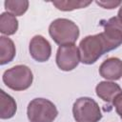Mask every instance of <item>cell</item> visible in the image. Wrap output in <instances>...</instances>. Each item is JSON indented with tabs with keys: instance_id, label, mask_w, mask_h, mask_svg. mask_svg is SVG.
<instances>
[{
	"instance_id": "d6986e66",
	"label": "cell",
	"mask_w": 122,
	"mask_h": 122,
	"mask_svg": "<svg viewBox=\"0 0 122 122\" xmlns=\"http://www.w3.org/2000/svg\"><path fill=\"white\" fill-rule=\"evenodd\" d=\"M121 119H122V117H121Z\"/></svg>"
},
{
	"instance_id": "5bb4252c",
	"label": "cell",
	"mask_w": 122,
	"mask_h": 122,
	"mask_svg": "<svg viewBox=\"0 0 122 122\" xmlns=\"http://www.w3.org/2000/svg\"><path fill=\"white\" fill-rule=\"evenodd\" d=\"M51 4L59 10L62 11H71L73 10L83 9L88 7L92 4V1H82V0H59V1H52Z\"/></svg>"
},
{
	"instance_id": "7c38bea8",
	"label": "cell",
	"mask_w": 122,
	"mask_h": 122,
	"mask_svg": "<svg viewBox=\"0 0 122 122\" xmlns=\"http://www.w3.org/2000/svg\"><path fill=\"white\" fill-rule=\"evenodd\" d=\"M16 49L13 41L8 36H0V65H6L13 60Z\"/></svg>"
},
{
	"instance_id": "8992f818",
	"label": "cell",
	"mask_w": 122,
	"mask_h": 122,
	"mask_svg": "<svg viewBox=\"0 0 122 122\" xmlns=\"http://www.w3.org/2000/svg\"><path fill=\"white\" fill-rule=\"evenodd\" d=\"M104 30L101 32L109 51L117 49L122 45V23L117 16L102 21Z\"/></svg>"
},
{
	"instance_id": "52a82bcc",
	"label": "cell",
	"mask_w": 122,
	"mask_h": 122,
	"mask_svg": "<svg viewBox=\"0 0 122 122\" xmlns=\"http://www.w3.org/2000/svg\"><path fill=\"white\" fill-rule=\"evenodd\" d=\"M55 62L61 71H70L74 70L80 62L78 48L74 44L59 46L56 51Z\"/></svg>"
},
{
	"instance_id": "4fadbf2b",
	"label": "cell",
	"mask_w": 122,
	"mask_h": 122,
	"mask_svg": "<svg viewBox=\"0 0 122 122\" xmlns=\"http://www.w3.org/2000/svg\"><path fill=\"white\" fill-rule=\"evenodd\" d=\"M18 30V20L13 14L5 11L0 15V32L9 36L13 35Z\"/></svg>"
},
{
	"instance_id": "9c48e42d",
	"label": "cell",
	"mask_w": 122,
	"mask_h": 122,
	"mask_svg": "<svg viewBox=\"0 0 122 122\" xmlns=\"http://www.w3.org/2000/svg\"><path fill=\"white\" fill-rule=\"evenodd\" d=\"M99 74L106 80H119L122 77V60L117 57L107 58L99 67Z\"/></svg>"
},
{
	"instance_id": "7a4b0ae2",
	"label": "cell",
	"mask_w": 122,
	"mask_h": 122,
	"mask_svg": "<svg viewBox=\"0 0 122 122\" xmlns=\"http://www.w3.org/2000/svg\"><path fill=\"white\" fill-rule=\"evenodd\" d=\"M49 33L52 40L59 46L74 44L79 37L78 26L67 18H57L49 26Z\"/></svg>"
},
{
	"instance_id": "9a60e30c",
	"label": "cell",
	"mask_w": 122,
	"mask_h": 122,
	"mask_svg": "<svg viewBox=\"0 0 122 122\" xmlns=\"http://www.w3.org/2000/svg\"><path fill=\"white\" fill-rule=\"evenodd\" d=\"M29 4L28 0H6L4 2L6 10L14 16L23 15L28 10Z\"/></svg>"
},
{
	"instance_id": "6da1fadb",
	"label": "cell",
	"mask_w": 122,
	"mask_h": 122,
	"mask_svg": "<svg viewBox=\"0 0 122 122\" xmlns=\"http://www.w3.org/2000/svg\"><path fill=\"white\" fill-rule=\"evenodd\" d=\"M78 50L80 62L85 65L94 64L104 53L109 52L101 32L84 37L79 43Z\"/></svg>"
},
{
	"instance_id": "30bf717a",
	"label": "cell",
	"mask_w": 122,
	"mask_h": 122,
	"mask_svg": "<svg viewBox=\"0 0 122 122\" xmlns=\"http://www.w3.org/2000/svg\"><path fill=\"white\" fill-rule=\"evenodd\" d=\"M121 92L120 86L112 81H101L95 87L96 95L107 103H112L114 97Z\"/></svg>"
},
{
	"instance_id": "2e32d148",
	"label": "cell",
	"mask_w": 122,
	"mask_h": 122,
	"mask_svg": "<svg viewBox=\"0 0 122 122\" xmlns=\"http://www.w3.org/2000/svg\"><path fill=\"white\" fill-rule=\"evenodd\" d=\"M95 3L98 6L102 7L103 9H108V10H112V9H115L116 7L122 5L121 1H112V0H110V1H96Z\"/></svg>"
},
{
	"instance_id": "e0dca14e",
	"label": "cell",
	"mask_w": 122,
	"mask_h": 122,
	"mask_svg": "<svg viewBox=\"0 0 122 122\" xmlns=\"http://www.w3.org/2000/svg\"><path fill=\"white\" fill-rule=\"evenodd\" d=\"M112 105L117 114H119V116L122 117V92L114 97V99L112 100Z\"/></svg>"
},
{
	"instance_id": "5b68a950",
	"label": "cell",
	"mask_w": 122,
	"mask_h": 122,
	"mask_svg": "<svg viewBox=\"0 0 122 122\" xmlns=\"http://www.w3.org/2000/svg\"><path fill=\"white\" fill-rule=\"evenodd\" d=\"M72 114L76 122H99L102 113L97 102L87 96L77 98L72 106Z\"/></svg>"
},
{
	"instance_id": "ac0fdd59",
	"label": "cell",
	"mask_w": 122,
	"mask_h": 122,
	"mask_svg": "<svg viewBox=\"0 0 122 122\" xmlns=\"http://www.w3.org/2000/svg\"><path fill=\"white\" fill-rule=\"evenodd\" d=\"M117 18L121 21V23H122V5L120 6V8H119V10H118V12H117Z\"/></svg>"
},
{
	"instance_id": "3957f363",
	"label": "cell",
	"mask_w": 122,
	"mask_h": 122,
	"mask_svg": "<svg viewBox=\"0 0 122 122\" xmlns=\"http://www.w3.org/2000/svg\"><path fill=\"white\" fill-rule=\"evenodd\" d=\"M2 80L10 90L20 92L29 89L33 81V74L26 65H16L4 71Z\"/></svg>"
},
{
	"instance_id": "ba28073f",
	"label": "cell",
	"mask_w": 122,
	"mask_h": 122,
	"mask_svg": "<svg viewBox=\"0 0 122 122\" xmlns=\"http://www.w3.org/2000/svg\"><path fill=\"white\" fill-rule=\"evenodd\" d=\"M29 51L35 61L46 62L51 55V46L44 36L34 35L30 41Z\"/></svg>"
},
{
	"instance_id": "8fae6325",
	"label": "cell",
	"mask_w": 122,
	"mask_h": 122,
	"mask_svg": "<svg viewBox=\"0 0 122 122\" xmlns=\"http://www.w3.org/2000/svg\"><path fill=\"white\" fill-rule=\"evenodd\" d=\"M17 111V104L12 96L5 91L0 90V118L10 119L14 116Z\"/></svg>"
},
{
	"instance_id": "277c9868",
	"label": "cell",
	"mask_w": 122,
	"mask_h": 122,
	"mask_svg": "<svg viewBox=\"0 0 122 122\" xmlns=\"http://www.w3.org/2000/svg\"><path fill=\"white\" fill-rule=\"evenodd\" d=\"M30 122H53L58 115L56 106L49 99L34 98L27 108Z\"/></svg>"
}]
</instances>
